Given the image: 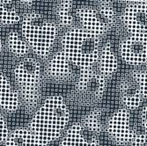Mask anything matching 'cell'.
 Wrapping results in <instances>:
<instances>
[{
  "instance_id": "5",
  "label": "cell",
  "mask_w": 147,
  "mask_h": 146,
  "mask_svg": "<svg viewBox=\"0 0 147 146\" xmlns=\"http://www.w3.org/2000/svg\"><path fill=\"white\" fill-rule=\"evenodd\" d=\"M81 28L98 38L113 26L115 20V10L109 1H100L95 6L84 5L76 11Z\"/></svg>"
},
{
  "instance_id": "10",
  "label": "cell",
  "mask_w": 147,
  "mask_h": 146,
  "mask_svg": "<svg viewBox=\"0 0 147 146\" xmlns=\"http://www.w3.org/2000/svg\"><path fill=\"white\" fill-rule=\"evenodd\" d=\"M60 146H100V140L82 122H76L66 130Z\"/></svg>"
},
{
  "instance_id": "19",
  "label": "cell",
  "mask_w": 147,
  "mask_h": 146,
  "mask_svg": "<svg viewBox=\"0 0 147 146\" xmlns=\"http://www.w3.org/2000/svg\"><path fill=\"white\" fill-rule=\"evenodd\" d=\"M57 16L59 23L65 28H70L75 22L72 1H61L57 5Z\"/></svg>"
},
{
  "instance_id": "12",
  "label": "cell",
  "mask_w": 147,
  "mask_h": 146,
  "mask_svg": "<svg viewBox=\"0 0 147 146\" xmlns=\"http://www.w3.org/2000/svg\"><path fill=\"white\" fill-rule=\"evenodd\" d=\"M20 105V98L18 91L5 74L0 73V108L13 112L19 108Z\"/></svg>"
},
{
  "instance_id": "18",
  "label": "cell",
  "mask_w": 147,
  "mask_h": 146,
  "mask_svg": "<svg viewBox=\"0 0 147 146\" xmlns=\"http://www.w3.org/2000/svg\"><path fill=\"white\" fill-rule=\"evenodd\" d=\"M6 45L10 52L18 57H23L28 55L30 50L28 43L26 42L21 34L17 31H12L8 34Z\"/></svg>"
},
{
  "instance_id": "1",
  "label": "cell",
  "mask_w": 147,
  "mask_h": 146,
  "mask_svg": "<svg viewBox=\"0 0 147 146\" xmlns=\"http://www.w3.org/2000/svg\"><path fill=\"white\" fill-rule=\"evenodd\" d=\"M70 112L64 99L60 95L48 97L33 115L28 129L41 146L58 139L67 127Z\"/></svg>"
},
{
  "instance_id": "24",
  "label": "cell",
  "mask_w": 147,
  "mask_h": 146,
  "mask_svg": "<svg viewBox=\"0 0 147 146\" xmlns=\"http://www.w3.org/2000/svg\"><path fill=\"white\" fill-rule=\"evenodd\" d=\"M3 48H4V44H3V42L2 40L0 39V53L3 51Z\"/></svg>"
},
{
  "instance_id": "21",
  "label": "cell",
  "mask_w": 147,
  "mask_h": 146,
  "mask_svg": "<svg viewBox=\"0 0 147 146\" xmlns=\"http://www.w3.org/2000/svg\"><path fill=\"white\" fill-rule=\"evenodd\" d=\"M128 146H146V133H138L133 138Z\"/></svg>"
},
{
  "instance_id": "15",
  "label": "cell",
  "mask_w": 147,
  "mask_h": 146,
  "mask_svg": "<svg viewBox=\"0 0 147 146\" xmlns=\"http://www.w3.org/2000/svg\"><path fill=\"white\" fill-rule=\"evenodd\" d=\"M5 146H41L28 128H17L10 131Z\"/></svg>"
},
{
  "instance_id": "9",
  "label": "cell",
  "mask_w": 147,
  "mask_h": 146,
  "mask_svg": "<svg viewBox=\"0 0 147 146\" xmlns=\"http://www.w3.org/2000/svg\"><path fill=\"white\" fill-rule=\"evenodd\" d=\"M119 52L125 63L134 66L144 64L147 59V42L145 40L129 36L122 41Z\"/></svg>"
},
{
  "instance_id": "8",
  "label": "cell",
  "mask_w": 147,
  "mask_h": 146,
  "mask_svg": "<svg viewBox=\"0 0 147 146\" xmlns=\"http://www.w3.org/2000/svg\"><path fill=\"white\" fill-rule=\"evenodd\" d=\"M107 87V77H104L94 66L81 69L77 80L78 91L86 96L99 98Z\"/></svg>"
},
{
  "instance_id": "6",
  "label": "cell",
  "mask_w": 147,
  "mask_h": 146,
  "mask_svg": "<svg viewBox=\"0 0 147 146\" xmlns=\"http://www.w3.org/2000/svg\"><path fill=\"white\" fill-rule=\"evenodd\" d=\"M146 10L147 2H128L123 13V22L130 36L146 41Z\"/></svg>"
},
{
  "instance_id": "23",
  "label": "cell",
  "mask_w": 147,
  "mask_h": 146,
  "mask_svg": "<svg viewBox=\"0 0 147 146\" xmlns=\"http://www.w3.org/2000/svg\"><path fill=\"white\" fill-rule=\"evenodd\" d=\"M20 4L23 5V6H31L34 4V2L33 1H20Z\"/></svg>"
},
{
  "instance_id": "17",
  "label": "cell",
  "mask_w": 147,
  "mask_h": 146,
  "mask_svg": "<svg viewBox=\"0 0 147 146\" xmlns=\"http://www.w3.org/2000/svg\"><path fill=\"white\" fill-rule=\"evenodd\" d=\"M19 9L11 1H0V23L13 25L21 21Z\"/></svg>"
},
{
  "instance_id": "13",
  "label": "cell",
  "mask_w": 147,
  "mask_h": 146,
  "mask_svg": "<svg viewBox=\"0 0 147 146\" xmlns=\"http://www.w3.org/2000/svg\"><path fill=\"white\" fill-rule=\"evenodd\" d=\"M75 68L76 67L66 57L62 50H59L49 61L47 71L52 77L66 78L73 74Z\"/></svg>"
},
{
  "instance_id": "4",
  "label": "cell",
  "mask_w": 147,
  "mask_h": 146,
  "mask_svg": "<svg viewBox=\"0 0 147 146\" xmlns=\"http://www.w3.org/2000/svg\"><path fill=\"white\" fill-rule=\"evenodd\" d=\"M13 77L18 85L19 95L28 106L37 103L40 95L42 68L34 58H26L20 62L13 70Z\"/></svg>"
},
{
  "instance_id": "16",
  "label": "cell",
  "mask_w": 147,
  "mask_h": 146,
  "mask_svg": "<svg viewBox=\"0 0 147 146\" xmlns=\"http://www.w3.org/2000/svg\"><path fill=\"white\" fill-rule=\"evenodd\" d=\"M110 115L104 109L96 108L88 113L82 120V123L95 134H99L106 129Z\"/></svg>"
},
{
  "instance_id": "2",
  "label": "cell",
  "mask_w": 147,
  "mask_h": 146,
  "mask_svg": "<svg viewBox=\"0 0 147 146\" xmlns=\"http://www.w3.org/2000/svg\"><path fill=\"white\" fill-rule=\"evenodd\" d=\"M100 48V38L81 26L71 28L61 39L62 52L79 70L90 68L96 64Z\"/></svg>"
},
{
  "instance_id": "7",
  "label": "cell",
  "mask_w": 147,
  "mask_h": 146,
  "mask_svg": "<svg viewBox=\"0 0 147 146\" xmlns=\"http://www.w3.org/2000/svg\"><path fill=\"white\" fill-rule=\"evenodd\" d=\"M106 129L113 140L121 144L129 143L138 134L132 126L130 113L125 108H120L110 115Z\"/></svg>"
},
{
  "instance_id": "22",
  "label": "cell",
  "mask_w": 147,
  "mask_h": 146,
  "mask_svg": "<svg viewBox=\"0 0 147 146\" xmlns=\"http://www.w3.org/2000/svg\"><path fill=\"white\" fill-rule=\"evenodd\" d=\"M146 111H147V108L146 105L144 106L143 108L140 111V114H139V120H140V125L144 129V132L146 133Z\"/></svg>"
},
{
  "instance_id": "11",
  "label": "cell",
  "mask_w": 147,
  "mask_h": 146,
  "mask_svg": "<svg viewBox=\"0 0 147 146\" xmlns=\"http://www.w3.org/2000/svg\"><path fill=\"white\" fill-rule=\"evenodd\" d=\"M120 96L124 108L129 111L138 108L143 100L146 99L140 89L137 77V71H133L127 75L121 82Z\"/></svg>"
},
{
  "instance_id": "20",
  "label": "cell",
  "mask_w": 147,
  "mask_h": 146,
  "mask_svg": "<svg viewBox=\"0 0 147 146\" xmlns=\"http://www.w3.org/2000/svg\"><path fill=\"white\" fill-rule=\"evenodd\" d=\"M10 130L8 123L5 115L0 112V143H5L7 137L9 136Z\"/></svg>"
},
{
  "instance_id": "3",
  "label": "cell",
  "mask_w": 147,
  "mask_h": 146,
  "mask_svg": "<svg viewBox=\"0 0 147 146\" xmlns=\"http://www.w3.org/2000/svg\"><path fill=\"white\" fill-rule=\"evenodd\" d=\"M20 34L34 54L46 57L55 44L58 30L56 24L43 14L32 11L22 18Z\"/></svg>"
},
{
  "instance_id": "14",
  "label": "cell",
  "mask_w": 147,
  "mask_h": 146,
  "mask_svg": "<svg viewBox=\"0 0 147 146\" xmlns=\"http://www.w3.org/2000/svg\"><path fill=\"white\" fill-rule=\"evenodd\" d=\"M97 69L106 77L112 76L118 68V58L109 42H106L100 48L97 60Z\"/></svg>"
}]
</instances>
